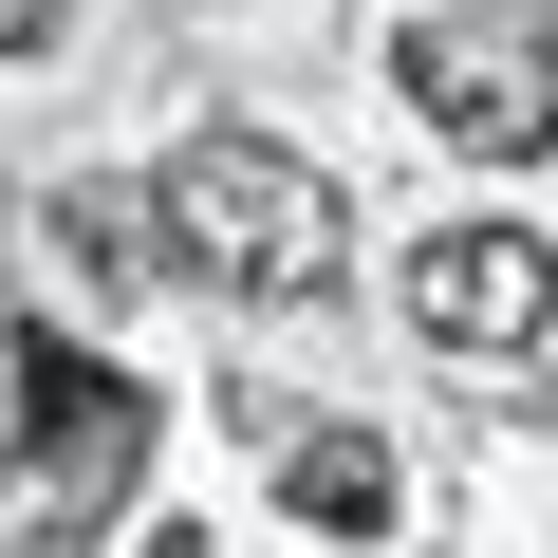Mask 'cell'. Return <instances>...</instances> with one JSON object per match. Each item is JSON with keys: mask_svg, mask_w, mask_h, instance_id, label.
<instances>
[{"mask_svg": "<svg viewBox=\"0 0 558 558\" xmlns=\"http://www.w3.org/2000/svg\"><path fill=\"white\" fill-rule=\"evenodd\" d=\"M391 279H410V317H428L447 354H539V336H558V242H539V223H428Z\"/></svg>", "mask_w": 558, "mask_h": 558, "instance_id": "obj_4", "label": "cell"}, {"mask_svg": "<svg viewBox=\"0 0 558 558\" xmlns=\"http://www.w3.org/2000/svg\"><path fill=\"white\" fill-rule=\"evenodd\" d=\"M279 502L336 521V539H391V521H410V465H391L373 428H299V447H279Z\"/></svg>", "mask_w": 558, "mask_h": 558, "instance_id": "obj_5", "label": "cell"}, {"mask_svg": "<svg viewBox=\"0 0 558 558\" xmlns=\"http://www.w3.org/2000/svg\"><path fill=\"white\" fill-rule=\"evenodd\" d=\"M20 484L38 502H131L149 484V391L94 336H20Z\"/></svg>", "mask_w": 558, "mask_h": 558, "instance_id": "obj_3", "label": "cell"}, {"mask_svg": "<svg viewBox=\"0 0 558 558\" xmlns=\"http://www.w3.org/2000/svg\"><path fill=\"white\" fill-rule=\"evenodd\" d=\"M38 223H57V260L94 279V299H131V279H149V260H131V205H112V186H57Z\"/></svg>", "mask_w": 558, "mask_h": 558, "instance_id": "obj_6", "label": "cell"}, {"mask_svg": "<svg viewBox=\"0 0 558 558\" xmlns=\"http://www.w3.org/2000/svg\"><path fill=\"white\" fill-rule=\"evenodd\" d=\"M391 94L484 149V168H539L558 149V0H428V20L391 38Z\"/></svg>", "mask_w": 558, "mask_h": 558, "instance_id": "obj_2", "label": "cell"}, {"mask_svg": "<svg viewBox=\"0 0 558 558\" xmlns=\"http://www.w3.org/2000/svg\"><path fill=\"white\" fill-rule=\"evenodd\" d=\"M168 260L186 279H242V299H317V279L354 260V205L299 149H260V131H186L168 149Z\"/></svg>", "mask_w": 558, "mask_h": 558, "instance_id": "obj_1", "label": "cell"}, {"mask_svg": "<svg viewBox=\"0 0 558 558\" xmlns=\"http://www.w3.org/2000/svg\"><path fill=\"white\" fill-rule=\"evenodd\" d=\"M57 20H75V0H0V57H38V38H57Z\"/></svg>", "mask_w": 558, "mask_h": 558, "instance_id": "obj_7", "label": "cell"}, {"mask_svg": "<svg viewBox=\"0 0 558 558\" xmlns=\"http://www.w3.org/2000/svg\"><path fill=\"white\" fill-rule=\"evenodd\" d=\"M0 558H38V539H0Z\"/></svg>", "mask_w": 558, "mask_h": 558, "instance_id": "obj_9", "label": "cell"}, {"mask_svg": "<svg viewBox=\"0 0 558 558\" xmlns=\"http://www.w3.org/2000/svg\"><path fill=\"white\" fill-rule=\"evenodd\" d=\"M149 558H205V539H149Z\"/></svg>", "mask_w": 558, "mask_h": 558, "instance_id": "obj_8", "label": "cell"}]
</instances>
